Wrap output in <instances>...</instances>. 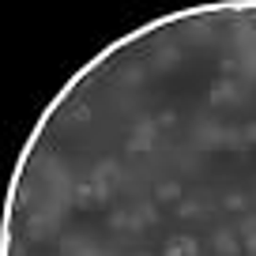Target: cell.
<instances>
[{
	"label": "cell",
	"mask_w": 256,
	"mask_h": 256,
	"mask_svg": "<svg viewBox=\"0 0 256 256\" xmlns=\"http://www.w3.org/2000/svg\"><path fill=\"white\" fill-rule=\"evenodd\" d=\"M117 181H120V170L113 166V162H106V166H98V170H94V177H90L87 184L94 188V196H98V200H106V196H113Z\"/></svg>",
	"instance_id": "1"
},
{
	"label": "cell",
	"mask_w": 256,
	"mask_h": 256,
	"mask_svg": "<svg viewBox=\"0 0 256 256\" xmlns=\"http://www.w3.org/2000/svg\"><path fill=\"white\" fill-rule=\"evenodd\" d=\"M162 256H200V245H196L192 238H184V234H177V238H170V241H166Z\"/></svg>",
	"instance_id": "2"
},
{
	"label": "cell",
	"mask_w": 256,
	"mask_h": 256,
	"mask_svg": "<svg viewBox=\"0 0 256 256\" xmlns=\"http://www.w3.org/2000/svg\"><path fill=\"white\" fill-rule=\"evenodd\" d=\"M151 144H154V124H140L136 132H132V140H128L132 151H147Z\"/></svg>",
	"instance_id": "3"
},
{
	"label": "cell",
	"mask_w": 256,
	"mask_h": 256,
	"mask_svg": "<svg viewBox=\"0 0 256 256\" xmlns=\"http://www.w3.org/2000/svg\"><path fill=\"white\" fill-rule=\"evenodd\" d=\"M215 252H218V256H238L241 245H238V238H234V234L218 230V234H215Z\"/></svg>",
	"instance_id": "4"
},
{
	"label": "cell",
	"mask_w": 256,
	"mask_h": 256,
	"mask_svg": "<svg viewBox=\"0 0 256 256\" xmlns=\"http://www.w3.org/2000/svg\"><path fill=\"white\" fill-rule=\"evenodd\" d=\"M140 222H144L140 211H117V215H113V226H117V230H136Z\"/></svg>",
	"instance_id": "5"
},
{
	"label": "cell",
	"mask_w": 256,
	"mask_h": 256,
	"mask_svg": "<svg viewBox=\"0 0 256 256\" xmlns=\"http://www.w3.org/2000/svg\"><path fill=\"white\" fill-rule=\"evenodd\" d=\"M177 196H181V184H177V181H162L158 188H154V200H162V204L177 200Z\"/></svg>",
	"instance_id": "6"
},
{
	"label": "cell",
	"mask_w": 256,
	"mask_h": 256,
	"mask_svg": "<svg viewBox=\"0 0 256 256\" xmlns=\"http://www.w3.org/2000/svg\"><path fill=\"white\" fill-rule=\"evenodd\" d=\"M211 98H215V102H222V98L230 102V98H238V87H234V83H218V87L211 90Z\"/></svg>",
	"instance_id": "7"
},
{
	"label": "cell",
	"mask_w": 256,
	"mask_h": 256,
	"mask_svg": "<svg viewBox=\"0 0 256 256\" xmlns=\"http://www.w3.org/2000/svg\"><path fill=\"white\" fill-rule=\"evenodd\" d=\"M241 230H245V252L256 256V222H245Z\"/></svg>",
	"instance_id": "8"
},
{
	"label": "cell",
	"mask_w": 256,
	"mask_h": 256,
	"mask_svg": "<svg viewBox=\"0 0 256 256\" xmlns=\"http://www.w3.org/2000/svg\"><path fill=\"white\" fill-rule=\"evenodd\" d=\"M241 144H256V124H245V128H241Z\"/></svg>",
	"instance_id": "9"
},
{
	"label": "cell",
	"mask_w": 256,
	"mask_h": 256,
	"mask_svg": "<svg viewBox=\"0 0 256 256\" xmlns=\"http://www.w3.org/2000/svg\"><path fill=\"white\" fill-rule=\"evenodd\" d=\"M226 208H234V211H241V208H245V196H226Z\"/></svg>",
	"instance_id": "10"
},
{
	"label": "cell",
	"mask_w": 256,
	"mask_h": 256,
	"mask_svg": "<svg viewBox=\"0 0 256 256\" xmlns=\"http://www.w3.org/2000/svg\"><path fill=\"white\" fill-rule=\"evenodd\" d=\"M140 215H144V222H154V218H158V211H154V208H140Z\"/></svg>",
	"instance_id": "11"
}]
</instances>
